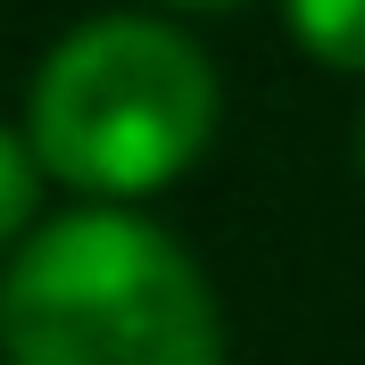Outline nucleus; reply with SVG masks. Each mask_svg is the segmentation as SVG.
I'll use <instances>...</instances> for the list:
<instances>
[{"instance_id": "nucleus-1", "label": "nucleus", "mask_w": 365, "mask_h": 365, "mask_svg": "<svg viewBox=\"0 0 365 365\" xmlns=\"http://www.w3.org/2000/svg\"><path fill=\"white\" fill-rule=\"evenodd\" d=\"M9 365H225V316L175 232L125 207H75L0 282Z\"/></svg>"}, {"instance_id": "nucleus-2", "label": "nucleus", "mask_w": 365, "mask_h": 365, "mask_svg": "<svg viewBox=\"0 0 365 365\" xmlns=\"http://www.w3.org/2000/svg\"><path fill=\"white\" fill-rule=\"evenodd\" d=\"M216 67L158 17H83L42 58L25 100V141L42 175L91 200L166 191L216 133Z\"/></svg>"}, {"instance_id": "nucleus-3", "label": "nucleus", "mask_w": 365, "mask_h": 365, "mask_svg": "<svg viewBox=\"0 0 365 365\" xmlns=\"http://www.w3.org/2000/svg\"><path fill=\"white\" fill-rule=\"evenodd\" d=\"M291 42L341 75H365V0H282Z\"/></svg>"}, {"instance_id": "nucleus-4", "label": "nucleus", "mask_w": 365, "mask_h": 365, "mask_svg": "<svg viewBox=\"0 0 365 365\" xmlns=\"http://www.w3.org/2000/svg\"><path fill=\"white\" fill-rule=\"evenodd\" d=\"M34 200H42V158H34L25 133L0 125V241H17L34 225Z\"/></svg>"}, {"instance_id": "nucleus-5", "label": "nucleus", "mask_w": 365, "mask_h": 365, "mask_svg": "<svg viewBox=\"0 0 365 365\" xmlns=\"http://www.w3.org/2000/svg\"><path fill=\"white\" fill-rule=\"evenodd\" d=\"M158 9H241V0H158Z\"/></svg>"}, {"instance_id": "nucleus-6", "label": "nucleus", "mask_w": 365, "mask_h": 365, "mask_svg": "<svg viewBox=\"0 0 365 365\" xmlns=\"http://www.w3.org/2000/svg\"><path fill=\"white\" fill-rule=\"evenodd\" d=\"M357 166H365V116H357Z\"/></svg>"}]
</instances>
